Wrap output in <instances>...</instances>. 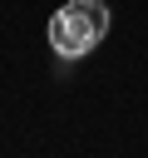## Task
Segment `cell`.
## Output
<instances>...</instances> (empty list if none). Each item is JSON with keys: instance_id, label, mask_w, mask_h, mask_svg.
Returning <instances> with one entry per match:
<instances>
[{"instance_id": "cell-1", "label": "cell", "mask_w": 148, "mask_h": 158, "mask_svg": "<svg viewBox=\"0 0 148 158\" xmlns=\"http://www.w3.org/2000/svg\"><path fill=\"white\" fill-rule=\"evenodd\" d=\"M49 49L59 59H84L104 35H109V5L104 0H69L49 15Z\"/></svg>"}]
</instances>
